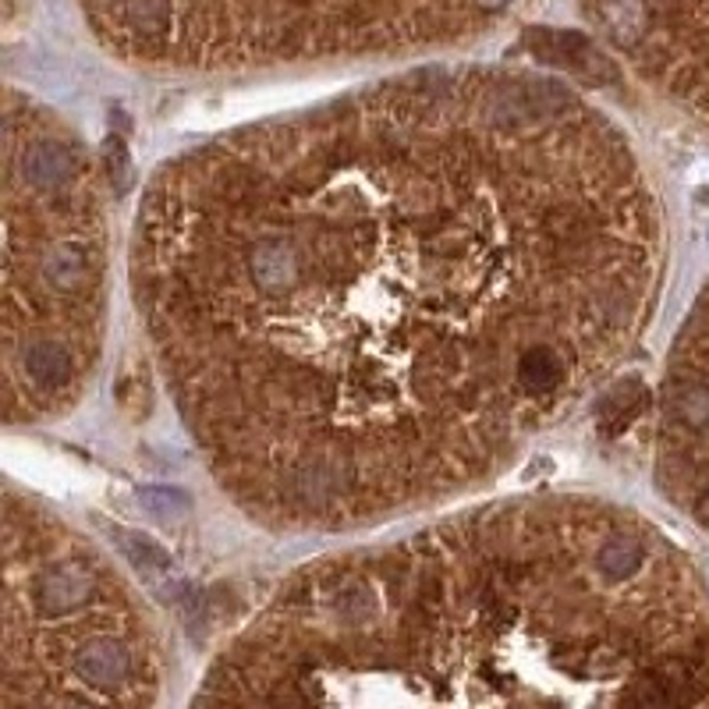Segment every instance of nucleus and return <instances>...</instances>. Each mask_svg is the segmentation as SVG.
<instances>
[{"mask_svg": "<svg viewBox=\"0 0 709 709\" xmlns=\"http://www.w3.org/2000/svg\"><path fill=\"white\" fill-rule=\"evenodd\" d=\"M660 199L554 78L422 72L153 170L128 284L227 501L347 536L493 486L632 358Z\"/></svg>", "mask_w": 709, "mask_h": 709, "instance_id": "nucleus-1", "label": "nucleus"}, {"mask_svg": "<svg viewBox=\"0 0 709 709\" xmlns=\"http://www.w3.org/2000/svg\"><path fill=\"white\" fill-rule=\"evenodd\" d=\"M189 709H709V599L635 507L493 497L299 565Z\"/></svg>", "mask_w": 709, "mask_h": 709, "instance_id": "nucleus-2", "label": "nucleus"}, {"mask_svg": "<svg viewBox=\"0 0 709 709\" xmlns=\"http://www.w3.org/2000/svg\"><path fill=\"white\" fill-rule=\"evenodd\" d=\"M0 203V405L8 430H25L68 416L100 369L111 316V185L75 128L11 97Z\"/></svg>", "mask_w": 709, "mask_h": 709, "instance_id": "nucleus-3", "label": "nucleus"}, {"mask_svg": "<svg viewBox=\"0 0 709 709\" xmlns=\"http://www.w3.org/2000/svg\"><path fill=\"white\" fill-rule=\"evenodd\" d=\"M174 646L125 568L36 493L4 490V709H170Z\"/></svg>", "mask_w": 709, "mask_h": 709, "instance_id": "nucleus-4", "label": "nucleus"}]
</instances>
